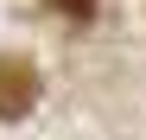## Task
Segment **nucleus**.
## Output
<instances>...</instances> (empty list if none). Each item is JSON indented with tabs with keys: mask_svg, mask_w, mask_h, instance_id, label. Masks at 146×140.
Here are the masks:
<instances>
[{
	"mask_svg": "<svg viewBox=\"0 0 146 140\" xmlns=\"http://www.w3.org/2000/svg\"><path fill=\"white\" fill-rule=\"evenodd\" d=\"M38 96V77L26 57H0V115H26Z\"/></svg>",
	"mask_w": 146,
	"mask_h": 140,
	"instance_id": "obj_1",
	"label": "nucleus"
},
{
	"mask_svg": "<svg viewBox=\"0 0 146 140\" xmlns=\"http://www.w3.org/2000/svg\"><path fill=\"white\" fill-rule=\"evenodd\" d=\"M44 7H57V13H70V19H83V13H95V0H44Z\"/></svg>",
	"mask_w": 146,
	"mask_h": 140,
	"instance_id": "obj_2",
	"label": "nucleus"
}]
</instances>
